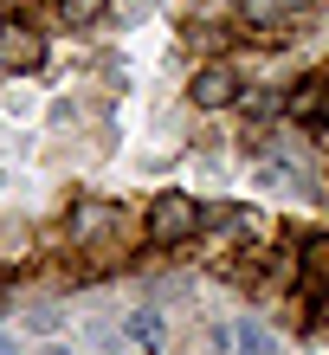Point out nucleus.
Here are the masks:
<instances>
[{"label":"nucleus","mask_w":329,"mask_h":355,"mask_svg":"<svg viewBox=\"0 0 329 355\" xmlns=\"http://www.w3.org/2000/svg\"><path fill=\"white\" fill-rule=\"evenodd\" d=\"M303 278L310 284H329V233H317V239H303Z\"/></svg>","instance_id":"0eeeda50"},{"label":"nucleus","mask_w":329,"mask_h":355,"mask_svg":"<svg viewBox=\"0 0 329 355\" xmlns=\"http://www.w3.org/2000/svg\"><path fill=\"white\" fill-rule=\"evenodd\" d=\"M110 226H116V207H104V200H85V207L71 214V233H78V239H104Z\"/></svg>","instance_id":"423d86ee"},{"label":"nucleus","mask_w":329,"mask_h":355,"mask_svg":"<svg viewBox=\"0 0 329 355\" xmlns=\"http://www.w3.org/2000/svg\"><path fill=\"white\" fill-rule=\"evenodd\" d=\"M104 7H110V0H58V13H65V19H78V26L104 19Z\"/></svg>","instance_id":"9d476101"},{"label":"nucleus","mask_w":329,"mask_h":355,"mask_svg":"<svg viewBox=\"0 0 329 355\" xmlns=\"http://www.w3.org/2000/svg\"><path fill=\"white\" fill-rule=\"evenodd\" d=\"M46 46H39L33 26H19V19H0V71H33Z\"/></svg>","instance_id":"f03ea898"},{"label":"nucleus","mask_w":329,"mask_h":355,"mask_svg":"<svg viewBox=\"0 0 329 355\" xmlns=\"http://www.w3.org/2000/svg\"><path fill=\"white\" fill-rule=\"evenodd\" d=\"M291 116L297 123H329V71H317V78H303V85L291 91Z\"/></svg>","instance_id":"20e7f679"},{"label":"nucleus","mask_w":329,"mask_h":355,"mask_svg":"<svg viewBox=\"0 0 329 355\" xmlns=\"http://www.w3.org/2000/svg\"><path fill=\"white\" fill-rule=\"evenodd\" d=\"M291 19V0H239V26L245 33H278Z\"/></svg>","instance_id":"39448f33"},{"label":"nucleus","mask_w":329,"mask_h":355,"mask_svg":"<svg viewBox=\"0 0 329 355\" xmlns=\"http://www.w3.org/2000/svg\"><path fill=\"white\" fill-rule=\"evenodd\" d=\"M39 355H78V349H65V343H46V349H39Z\"/></svg>","instance_id":"f8f14e48"},{"label":"nucleus","mask_w":329,"mask_h":355,"mask_svg":"<svg viewBox=\"0 0 329 355\" xmlns=\"http://www.w3.org/2000/svg\"><path fill=\"white\" fill-rule=\"evenodd\" d=\"M233 349H239V355H278V343H272V336H265V329H258V323H245V317L233 323Z\"/></svg>","instance_id":"6e6552de"},{"label":"nucleus","mask_w":329,"mask_h":355,"mask_svg":"<svg viewBox=\"0 0 329 355\" xmlns=\"http://www.w3.org/2000/svg\"><path fill=\"white\" fill-rule=\"evenodd\" d=\"M0 355H19V343H13V336H7V329H0Z\"/></svg>","instance_id":"9b49d317"},{"label":"nucleus","mask_w":329,"mask_h":355,"mask_svg":"<svg viewBox=\"0 0 329 355\" xmlns=\"http://www.w3.org/2000/svg\"><path fill=\"white\" fill-rule=\"evenodd\" d=\"M130 336L149 349V355H161V317H155V310H136V317H130Z\"/></svg>","instance_id":"1a4fd4ad"},{"label":"nucleus","mask_w":329,"mask_h":355,"mask_svg":"<svg viewBox=\"0 0 329 355\" xmlns=\"http://www.w3.org/2000/svg\"><path fill=\"white\" fill-rule=\"evenodd\" d=\"M142 226H149L155 245H181V239H194L200 226H207V207L188 200V194H161V200L149 207V220H142Z\"/></svg>","instance_id":"f257e3e1"},{"label":"nucleus","mask_w":329,"mask_h":355,"mask_svg":"<svg viewBox=\"0 0 329 355\" xmlns=\"http://www.w3.org/2000/svg\"><path fill=\"white\" fill-rule=\"evenodd\" d=\"M194 103L200 110H226V103H239V71L233 65H207L194 78Z\"/></svg>","instance_id":"7ed1b4c3"},{"label":"nucleus","mask_w":329,"mask_h":355,"mask_svg":"<svg viewBox=\"0 0 329 355\" xmlns=\"http://www.w3.org/2000/svg\"><path fill=\"white\" fill-rule=\"evenodd\" d=\"M297 7H310V0H291V13H297Z\"/></svg>","instance_id":"ddd939ff"}]
</instances>
